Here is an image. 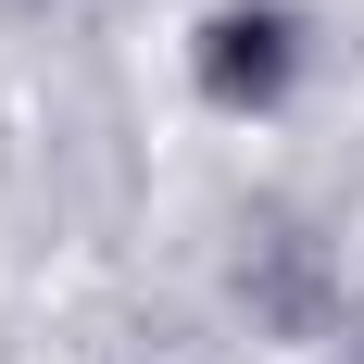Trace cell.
<instances>
[{
	"mask_svg": "<svg viewBox=\"0 0 364 364\" xmlns=\"http://www.w3.org/2000/svg\"><path fill=\"white\" fill-rule=\"evenodd\" d=\"M188 63H201V101L214 113H277L301 88V26L277 0H226V13H201Z\"/></svg>",
	"mask_w": 364,
	"mask_h": 364,
	"instance_id": "cell-1",
	"label": "cell"
}]
</instances>
